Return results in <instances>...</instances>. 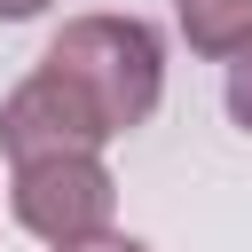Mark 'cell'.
<instances>
[{
  "label": "cell",
  "instance_id": "6da1fadb",
  "mask_svg": "<svg viewBox=\"0 0 252 252\" xmlns=\"http://www.w3.org/2000/svg\"><path fill=\"white\" fill-rule=\"evenodd\" d=\"M39 71L79 87L110 134H134L158 110V94H165V47H158V32L142 16H71L47 39Z\"/></svg>",
  "mask_w": 252,
  "mask_h": 252
},
{
  "label": "cell",
  "instance_id": "7a4b0ae2",
  "mask_svg": "<svg viewBox=\"0 0 252 252\" xmlns=\"http://www.w3.org/2000/svg\"><path fill=\"white\" fill-rule=\"evenodd\" d=\"M8 197H16V220L39 244H79V236H102L110 228L118 181L102 173L94 150H63V158H24Z\"/></svg>",
  "mask_w": 252,
  "mask_h": 252
},
{
  "label": "cell",
  "instance_id": "3957f363",
  "mask_svg": "<svg viewBox=\"0 0 252 252\" xmlns=\"http://www.w3.org/2000/svg\"><path fill=\"white\" fill-rule=\"evenodd\" d=\"M110 126L94 118V102L79 87H63L55 71H32L8 102H0V150L24 165V158H63V150H102Z\"/></svg>",
  "mask_w": 252,
  "mask_h": 252
},
{
  "label": "cell",
  "instance_id": "277c9868",
  "mask_svg": "<svg viewBox=\"0 0 252 252\" xmlns=\"http://www.w3.org/2000/svg\"><path fill=\"white\" fill-rule=\"evenodd\" d=\"M181 32L197 55L228 63L236 47H252V0H181Z\"/></svg>",
  "mask_w": 252,
  "mask_h": 252
},
{
  "label": "cell",
  "instance_id": "5b68a950",
  "mask_svg": "<svg viewBox=\"0 0 252 252\" xmlns=\"http://www.w3.org/2000/svg\"><path fill=\"white\" fill-rule=\"evenodd\" d=\"M228 118L252 134V47H236V55H228Z\"/></svg>",
  "mask_w": 252,
  "mask_h": 252
},
{
  "label": "cell",
  "instance_id": "8992f818",
  "mask_svg": "<svg viewBox=\"0 0 252 252\" xmlns=\"http://www.w3.org/2000/svg\"><path fill=\"white\" fill-rule=\"evenodd\" d=\"M55 252H150V244H134V236H79V244H55Z\"/></svg>",
  "mask_w": 252,
  "mask_h": 252
},
{
  "label": "cell",
  "instance_id": "52a82bcc",
  "mask_svg": "<svg viewBox=\"0 0 252 252\" xmlns=\"http://www.w3.org/2000/svg\"><path fill=\"white\" fill-rule=\"evenodd\" d=\"M39 8H47V0H0V16H8V24H16V16H39Z\"/></svg>",
  "mask_w": 252,
  "mask_h": 252
}]
</instances>
